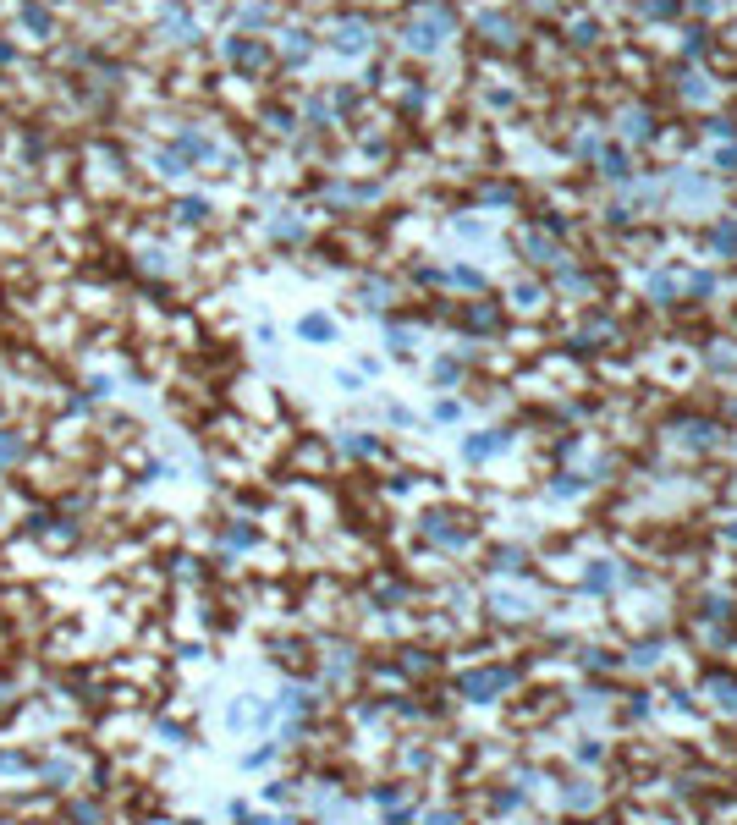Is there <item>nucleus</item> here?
<instances>
[{
	"instance_id": "f257e3e1",
	"label": "nucleus",
	"mask_w": 737,
	"mask_h": 825,
	"mask_svg": "<svg viewBox=\"0 0 737 825\" xmlns=\"http://www.w3.org/2000/svg\"><path fill=\"white\" fill-rule=\"evenodd\" d=\"M303 330H308V336H330V319H319V314H314V319H303Z\"/></svg>"
}]
</instances>
